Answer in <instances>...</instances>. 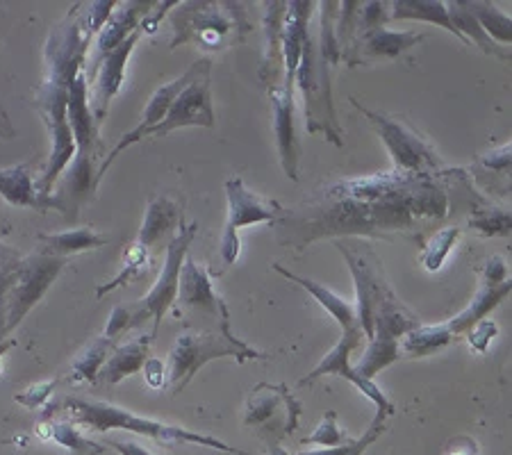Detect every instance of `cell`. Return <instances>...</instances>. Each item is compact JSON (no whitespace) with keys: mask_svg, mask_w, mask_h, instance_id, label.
Returning a JSON list of instances; mask_svg holds the SVG:
<instances>
[{"mask_svg":"<svg viewBox=\"0 0 512 455\" xmlns=\"http://www.w3.org/2000/svg\"><path fill=\"white\" fill-rule=\"evenodd\" d=\"M449 189L437 173H374L337 180L285 217L287 242L312 244L335 235H406L449 214Z\"/></svg>","mask_w":512,"mask_h":455,"instance_id":"1","label":"cell"},{"mask_svg":"<svg viewBox=\"0 0 512 455\" xmlns=\"http://www.w3.org/2000/svg\"><path fill=\"white\" fill-rule=\"evenodd\" d=\"M340 3H319V39L308 37L296 69L294 85H299L305 101V126L310 132H321L330 142L342 146V130L337 126L333 103H330V69L340 60V46L335 39V16Z\"/></svg>","mask_w":512,"mask_h":455,"instance_id":"2","label":"cell"},{"mask_svg":"<svg viewBox=\"0 0 512 455\" xmlns=\"http://www.w3.org/2000/svg\"><path fill=\"white\" fill-rule=\"evenodd\" d=\"M62 408L66 415H69L71 424H82L89 430H96V433H107V430L121 428V430H130V433L151 437V440L164 442V444H198V446H208V449H217L224 453L251 455L242 449H235V446H228L226 442H221L212 435L194 433V430L183 428V426H171V424H164V421L139 417L135 412L123 410L119 405H112L105 401L69 399L64 401Z\"/></svg>","mask_w":512,"mask_h":455,"instance_id":"3","label":"cell"},{"mask_svg":"<svg viewBox=\"0 0 512 455\" xmlns=\"http://www.w3.org/2000/svg\"><path fill=\"white\" fill-rule=\"evenodd\" d=\"M217 358H235L237 362H246L264 360L269 355L235 337L230 326L212 330H185L176 337V344L169 353L164 383L171 387L173 394L183 392L189 380L198 374V369H203L210 360Z\"/></svg>","mask_w":512,"mask_h":455,"instance_id":"4","label":"cell"},{"mask_svg":"<svg viewBox=\"0 0 512 455\" xmlns=\"http://www.w3.org/2000/svg\"><path fill=\"white\" fill-rule=\"evenodd\" d=\"M62 258L35 255L0 271V342L21 324L62 271Z\"/></svg>","mask_w":512,"mask_h":455,"instance_id":"5","label":"cell"},{"mask_svg":"<svg viewBox=\"0 0 512 455\" xmlns=\"http://www.w3.org/2000/svg\"><path fill=\"white\" fill-rule=\"evenodd\" d=\"M173 14V46L178 41H194L196 46L208 48V51H221L228 46V41L242 39L246 23H242V10L235 3H185L176 5Z\"/></svg>","mask_w":512,"mask_h":455,"instance_id":"6","label":"cell"},{"mask_svg":"<svg viewBox=\"0 0 512 455\" xmlns=\"http://www.w3.org/2000/svg\"><path fill=\"white\" fill-rule=\"evenodd\" d=\"M196 233H198V223H189V226L178 228V235L173 237L167 246V258H164L158 283L151 287V292H148L144 299H139L137 303L130 305L132 328L144 324L146 319H153L151 337L158 335L164 314H167L171 305L176 303L180 271H183V262L189 255V246H192Z\"/></svg>","mask_w":512,"mask_h":455,"instance_id":"7","label":"cell"},{"mask_svg":"<svg viewBox=\"0 0 512 455\" xmlns=\"http://www.w3.org/2000/svg\"><path fill=\"white\" fill-rule=\"evenodd\" d=\"M337 248L349 262V269L355 280V294H358V305H355V319H358V328L362 330V337L369 339L371 324H374L376 314L381 312L387 303H392L396 296L387 285L385 273L381 267V260L376 253L367 246H351L344 242H337Z\"/></svg>","mask_w":512,"mask_h":455,"instance_id":"8","label":"cell"},{"mask_svg":"<svg viewBox=\"0 0 512 455\" xmlns=\"http://www.w3.org/2000/svg\"><path fill=\"white\" fill-rule=\"evenodd\" d=\"M351 103L365 114V117L374 123L378 135H381L383 144L392 155L394 171L401 173H440V160L431 146L421 139L408 123L399 119L387 117V114L374 112L369 107H362L355 98Z\"/></svg>","mask_w":512,"mask_h":455,"instance_id":"9","label":"cell"},{"mask_svg":"<svg viewBox=\"0 0 512 455\" xmlns=\"http://www.w3.org/2000/svg\"><path fill=\"white\" fill-rule=\"evenodd\" d=\"M226 198H228V219L224 235H221L219 253L221 260L228 267L239 258V228L253 226V223H267L274 221L280 214V205L269 198H262L249 187L244 185L242 178H228L226 180Z\"/></svg>","mask_w":512,"mask_h":455,"instance_id":"10","label":"cell"},{"mask_svg":"<svg viewBox=\"0 0 512 455\" xmlns=\"http://www.w3.org/2000/svg\"><path fill=\"white\" fill-rule=\"evenodd\" d=\"M194 78L187 82V87L171 103L167 117L162 119L153 130H148L146 137H164L178 128H212L214 110L210 94V60L194 62Z\"/></svg>","mask_w":512,"mask_h":455,"instance_id":"11","label":"cell"},{"mask_svg":"<svg viewBox=\"0 0 512 455\" xmlns=\"http://www.w3.org/2000/svg\"><path fill=\"white\" fill-rule=\"evenodd\" d=\"M362 344V330L360 328H351V330H344V335L340 342H337L333 349H330L324 360H321L315 369H312V374H308L305 378H301L299 385H310L315 383L317 378L326 376V374H333V376H342L349 380L353 387H358V390L367 396V399L376 405V419L374 424H381L383 421L392 415L394 412V403L387 399V396L381 392V387H378L374 380H367L362 378L360 374H355L353 367H351V360L349 355L353 349H358Z\"/></svg>","mask_w":512,"mask_h":455,"instance_id":"12","label":"cell"},{"mask_svg":"<svg viewBox=\"0 0 512 455\" xmlns=\"http://www.w3.org/2000/svg\"><path fill=\"white\" fill-rule=\"evenodd\" d=\"M299 415L301 405L285 385L260 383L253 390L249 405H246L244 424L258 428L262 435L283 437L294 433Z\"/></svg>","mask_w":512,"mask_h":455,"instance_id":"13","label":"cell"},{"mask_svg":"<svg viewBox=\"0 0 512 455\" xmlns=\"http://www.w3.org/2000/svg\"><path fill=\"white\" fill-rule=\"evenodd\" d=\"M176 303L180 305V310L208 314V317L219 321V326H230L228 305L217 292H214L208 269H205L201 262L189 258V255L183 262V271H180Z\"/></svg>","mask_w":512,"mask_h":455,"instance_id":"14","label":"cell"},{"mask_svg":"<svg viewBox=\"0 0 512 455\" xmlns=\"http://www.w3.org/2000/svg\"><path fill=\"white\" fill-rule=\"evenodd\" d=\"M194 71H196V69H194V64H192V66H189V69L183 73V76L176 78V80H171V82H167V85H162V87L155 89V94L151 96V101H148L146 110H144V114H142V121H139L137 126L128 132V135H123L121 142H119L117 146H114V151L105 157V162L101 164V169L96 171V182L103 178V173H107V169L112 167V162L117 160V157H119L123 151H126L128 146L137 144L139 139H144V137L148 135V130H153L155 126H158V123H162V119L167 117L171 103L176 101V96L187 87V82L194 78Z\"/></svg>","mask_w":512,"mask_h":455,"instance_id":"15","label":"cell"},{"mask_svg":"<svg viewBox=\"0 0 512 455\" xmlns=\"http://www.w3.org/2000/svg\"><path fill=\"white\" fill-rule=\"evenodd\" d=\"M294 82H283L269 89L271 112H274V132L278 142L280 164L287 178L299 180V142L294 130Z\"/></svg>","mask_w":512,"mask_h":455,"instance_id":"16","label":"cell"},{"mask_svg":"<svg viewBox=\"0 0 512 455\" xmlns=\"http://www.w3.org/2000/svg\"><path fill=\"white\" fill-rule=\"evenodd\" d=\"M119 10H114L110 14V19L105 21V26L98 30V37H96V53H94V60L92 66H89V73H85L87 78V85L94 80L98 66L105 60V55H110L114 48H119L123 41H126L132 32L139 28V23H142L144 16L151 12V3H123L117 5Z\"/></svg>","mask_w":512,"mask_h":455,"instance_id":"17","label":"cell"},{"mask_svg":"<svg viewBox=\"0 0 512 455\" xmlns=\"http://www.w3.org/2000/svg\"><path fill=\"white\" fill-rule=\"evenodd\" d=\"M424 39V35L412 30H403V32H394L383 28L369 30L358 35V41L355 46H351L342 57L351 66L358 62H367V60H392V57H399L401 53H406L408 48L417 46L419 41Z\"/></svg>","mask_w":512,"mask_h":455,"instance_id":"18","label":"cell"},{"mask_svg":"<svg viewBox=\"0 0 512 455\" xmlns=\"http://www.w3.org/2000/svg\"><path fill=\"white\" fill-rule=\"evenodd\" d=\"M142 28H137L132 35L123 41L119 48H114L110 55H105V60L101 62L96 71V94H94V121L101 123L107 114V107H110V101L119 94V89L123 85V73H126V64L128 57L135 51V44L142 37Z\"/></svg>","mask_w":512,"mask_h":455,"instance_id":"19","label":"cell"},{"mask_svg":"<svg viewBox=\"0 0 512 455\" xmlns=\"http://www.w3.org/2000/svg\"><path fill=\"white\" fill-rule=\"evenodd\" d=\"M312 7L315 3H287L285 16H283V30H280V55H283L285 64V80L294 82L296 69H299L301 53L305 41H308V21L312 16Z\"/></svg>","mask_w":512,"mask_h":455,"instance_id":"20","label":"cell"},{"mask_svg":"<svg viewBox=\"0 0 512 455\" xmlns=\"http://www.w3.org/2000/svg\"><path fill=\"white\" fill-rule=\"evenodd\" d=\"M180 226H183V210H180V205L169 196H155L148 203L146 217L135 246L148 251V248L162 242L164 237L173 233V230H178Z\"/></svg>","mask_w":512,"mask_h":455,"instance_id":"21","label":"cell"},{"mask_svg":"<svg viewBox=\"0 0 512 455\" xmlns=\"http://www.w3.org/2000/svg\"><path fill=\"white\" fill-rule=\"evenodd\" d=\"M151 342H153L151 335H142L137 339H130L128 344H121L117 349H112L110 358L105 360L101 369V378L105 383L117 385L123 378L137 374V371L146 364Z\"/></svg>","mask_w":512,"mask_h":455,"instance_id":"22","label":"cell"},{"mask_svg":"<svg viewBox=\"0 0 512 455\" xmlns=\"http://www.w3.org/2000/svg\"><path fill=\"white\" fill-rule=\"evenodd\" d=\"M274 271H278L280 276H285L287 280H292V283H299L303 289H308V292L312 294V299H315L321 305V308H324L330 314V317H333L337 324L342 326V330L358 328V319H355V305H351L349 301H344L340 294L330 292L328 287L315 283V280L296 276V273L287 271L285 267H280V264H274Z\"/></svg>","mask_w":512,"mask_h":455,"instance_id":"23","label":"cell"},{"mask_svg":"<svg viewBox=\"0 0 512 455\" xmlns=\"http://www.w3.org/2000/svg\"><path fill=\"white\" fill-rule=\"evenodd\" d=\"M390 19L437 23V26L453 32V35L462 41L458 30L453 28L451 23L447 3H440V0H396V3H390ZM462 44H465V41H462Z\"/></svg>","mask_w":512,"mask_h":455,"instance_id":"24","label":"cell"},{"mask_svg":"<svg viewBox=\"0 0 512 455\" xmlns=\"http://www.w3.org/2000/svg\"><path fill=\"white\" fill-rule=\"evenodd\" d=\"M510 289H512L510 280H506V283L499 285V287H485L483 285L481 289H478V294L474 296V301L469 303V308L465 312H460L456 319L447 321V324L453 330V335L467 333L469 328L476 326L481 319H485L487 314H490L503 299H506V296L510 294Z\"/></svg>","mask_w":512,"mask_h":455,"instance_id":"25","label":"cell"},{"mask_svg":"<svg viewBox=\"0 0 512 455\" xmlns=\"http://www.w3.org/2000/svg\"><path fill=\"white\" fill-rule=\"evenodd\" d=\"M456 335L449 324H437V326H417L410 333L401 337L399 351L410 355V358H426L435 351H442L444 346H449Z\"/></svg>","mask_w":512,"mask_h":455,"instance_id":"26","label":"cell"},{"mask_svg":"<svg viewBox=\"0 0 512 455\" xmlns=\"http://www.w3.org/2000/svg\"><path fill=\"white\" fill-rule=\"evenodd\" d=\"M39 242L44 244L46 253L53 258H64V255H76L89 248H101L107 244V235L96 233L92 228L66 230L60 235H41Z\"/></svg>","mask_w":512,"mask_h":455,"instance_id":"27","label":"cell"},{"mask_svg":"<svg viewBox=\"0 0 512 455\" xmlns=\"http://www.w3.org/2000/svg\"><path fill=\"white\" fill-rule=\"evenodd\" d=\"M0 196L12 205L44 208V201H41L35 185H32V176L26 164L0 171Z\"/></svg>","mask_w":512,"mask_h":455,"instance_id":"28","label":"cell"},{"mask_svg":"<svg viewBox=\"0 0 512 455\" xmlns=\"http://www.w3.org/2000/svg\"><path fill=\"white\" fill-rule=\"evenodd\" d=\"M449 7V16H451V23L453 28L458 30V35L462 37V41L469 46L474 41L476 46H481L485 53L490 55H499L503 60H508L510 51H503L501 46L494 44V41L485 35V30L478 26V21L474 19L469 10L465 7V0H456V3H447Z\"/></svg>","mask_w":512,"mask_h":455,"instance_id":"29","label":"cell"},{"mask_svg":"<svg viewBox=\"0 0 512 455\" xmlns=\"http://www.w3.org/2000/svg\"><path fill=\"white\" fill-rule=\"evenodd\" d=\"M114 342H110L107 337H98L96 342L87 346L82 355H78V360L73 362L69 380L71 383H96L98 374H101L105 360L110 358Z\"/></svg>","mask_w":512,"mask_h":455,"instance_id":"30","label":"cell"},{"mask_svg":"<svg viewBox=\"0 0 512 455\" xmlns=\"http://www.w3.org/2000/svg\"><path fill=\"white\" fill-rule=\"evenodd\" d=\"M399 358V342H390V339H369L367 351L362 353L360 362L351 364V367L355 374H360L362 378L374 380L378 371L390 367V364H394Z\"/></svg>","mask_w":512,"mask_h":455,"instance_id":"31","label":"cell"},{"mask_svg":"<svg viewBox=\"0 0 512 455\" xmlns=\"http://www.w3.org/2000/svg\"><path fill=\"white\" fill-rule=\"evenodd\" d=\"M465 7L469 10V14L474 16L478 21V26L485 30V35L490 37L492 41L497 39L499 44H510L512 41V23H510V16L503 14L501 10H497L492 3H469L465 0Z\"/></svg>","mask_w":512,"mask_h":455,"instance_id":"32","label":"cell"},{"mask_svg":"<svg viewBox=\"0 0 512 455\" xmlns=\"http://www.w3.org/2000/svg\"><path fill=\"white\" fill-rule=\"evenodd\" d=\"M48 428H51L48 433H51L53 440L64 446L66 451H71V455H101L107 451V446L89 440V437L82 433L76 424H71V421H53Z\"/></svg>","mask_w":512,"mask_h":455,"instance_id":"33","label":"cell"},{"mask_svg":"<svg viewBox=\"0 0 512 455\" xmlns=\"http://www.w3.org/2000/svg\"><path fill=\"white\" fill-rule=\"evenodd\" d=\"M458 237H460V228H456V226L437 230V233L428 239V244L424 246V251H421V255H419V262L424 264V269L431 273L440 271L442 264L447 262L449 253L453 251V246H456Z\"/></svg>","mask_w":512,"mask_h":455,"instance_id":"34","label":"cell"},{"mask_svg":"<svg viewBox=\"0 0 512 455\" xmlns=\"http://www.w3.org/2000/svg\"><path fill=\"white\" fill-rule=\"evenodd\" d=\"M510 226H512L510 210H503V208L474 210L472 217H469V228L476 230V233L483 237L510 235Z\"/></svg>","mask_w":512,"mask_h":455,"instance_id":"35","label":"cell"},{"mask_svg":"<svg viewBox=\"0 0 512 455\" xmlns=\"http://www.w3.org/2000/svg\"><path fill=\"white\" fill-rule=\"evenodd\" d=\"M146 262H148V251H144V248H139V246H132V251L128 253V258H126V267H123V271L112 280V283L98 287L96 299H103L105 294H110V292H114V289H119L121 285L130 283L132 278H137L139 273L146 269Z\"/></svg>","mask_w":512,"mask_h":455,"instance_id":"36","label":"cell"},{"mask_svg":"<svg viewBox=\"0 0 512 455\" xmlns=\"http://www.w3.org/2000/svg\"><path fill=\"white\" fill-rule=\"evenodd\" d=\"M346 442H351V440L342 433L340 426H337V412L335 410L326 412V417L321 419V424L315 428V433L308 435L303 440V444H308V446H312V444L340 446V444H346Z\"/></svg>","mask_w":512,"mask_h":455,"instance_id":"37","label":"cell"},{"mask_svg":"<svg viewBox=\"0 0 512 455\" xmlns=\"http://www.w3.org/2000/svg\"><path fill=\"white\" fill-rule=\"evenodd\" d=\"M390 3H378V0H371V3H360L358 7V28L355 32L362 35V32L383 28L385 21L390 19Z\"/></svg>","mask_w":512,"mask_h":455,"instance_id":"38","label":"cell"},{"mask_svg":"<svg viewBox=\"0 0 512 455\" xmlns=\"http://www.w3.org/2000/svg\"><path fill=\"white\" fill-rule=\"evenodd\" d=\"M383 426L381 424H371V428L367 430L365 435H362V440H355V442H346L340 446H321V449L315 451H303V453H296V455H351L353 451H358L362 444H374V440L378 435L383 433Z\"/></svg>","mask_w":512,"mask_h":455,"instance_id":"39","label":"cell"},{"mask_svg":"<svg viewBox=\"0 0 512 455\" xmlns=\"http://www.w3.org/2000/svg\"><path fill=\"white\" fill-rule=\"evenodd\" d=\"M114 7H117V3H112V0H98V3L87 5V10L82 12L85 14V21L82 23H85V30L89 37L105 26V21L110 19V14L114 12Z\"/></svg>","mask_w":512,"mask_h":455,"instance_id":"40","label":"cell"},{"mask_svg":"<svg viewBox=\"0 0 512 455\" xmlns=\"http://www.w3.org/2000/svg\"><path fill=\"white\" fill-rule=\"evenodd\" d=\"M130 328H132V308L130 305H117V308L112 310L110 319H107V328L103 337L110 339V342H117V337Z\"/></svg>","mask_w":512,"mask_h":455,"instance_id":"41","label":"cell"},{"mask_svg":"<svg viewBox=\"0 0 512 455\" xmlns=\"http://www.w3.org/2000/svg\"><path fill=\"white\" fill-rule=\"evenodd\" d=\"M499 333L497 324L492 319H481L476 326H472L467 330V339L472 344V349H476L478 353H485L487 346H490V339Z\"/></svg>","mask_w":512,"mask_h":455,"instance_id":"42","label":"cell"},{"mask_svg":"<svg viewBox=\"0 0 512 455\" xmlns=\"http://www.w3.org/2000/svg\"><path fill=\"white\" fill-rule=\"evenodd\" d=\"M53 387H55V380H46V383H39L35 387H28L26 392L16 396V403L26 405V408H30V410H37V408H41V405L48 401V396H51Z\"/></svg>","mask_w":512,"mask_h":455,"instance_id":"43","label":"cell"},{"mask_svg":"<svg viewBox=\"0 0 512 455\" xmlns=\"http://www.w3.org/2000/svg\"><path fill=\"white\" fill-rule=\"evenodd\" d=\"M512 146L510 142L503 144L499 148H494V151H487L481 157V164L485 169L490 171H497V173H508L510 171V162H512Z\"/></svg>","mask_w":512,"mask_h":455,"instance_id":"44","label":"cell"},{"mask_svg":"<svg viewBox=\"0 0 512 455\" xmlns=\"http://www.w3.org/2000/svg\"><path fill=\"white\" fill-rule=\"evenodd\" d=\"M508 278V269H506V262H503V258H499V255H494V258H490L485 262L483 267V285L485 287H499L506 283Z\"/></svg>","mask_w":512,"mask_h":455,"instance_id":"45","label":"cell"},{"mask_svg":"<svg viewBox=\"0 0 512 455\" xmlns=\"http://www.w3.org/2000/svg\"><path fill=\"white\" fill-rule=\"evenodd\" d=\"M144 374H146L148 385L155 387V390H160V387L164 385V369H162L160 360H146Z\"/></svg>","mask_w":512,"mask_h":455,"instance_id":"46","label":"cell"},{"mask_svg":"<svg viewBox=\"0 0 512 455\" xmlns=\"http://www.w3.org/2000/svg\"><path fill=\"white\" fill-rule=\"evenodd\" d=\"M444 455H478V446L469 437H458L449 444V449Z\"/></svg>","mask_w":512,"mask_h":455,"instance_id":"47","label":"cell"},{"mask_svg":"<svg viewBox=\"0 0 512 455\" xmlns=\"http://www.w3.org/2000/svg\"><path fill=\"white\" fill-rule=\"evenodd\" d=\"M107 446L114 451H119L121 455H153L148 449H144V446H139L135 442H117V440H110L107 442Z\"/></svg>","mask_w":512,"mask_h":455,"instance_id":"48","label":"cell"},{"mask_svg":"<svg viewBox=\"0 0 512 455\" xmlns=\"http://www.w3.org/2000/svg\"><path fill=\"white\" fill-rule=\"evenodd\" d=\"M269 455H287V451L280 449L278 444H269Z\"/></svg>","mask_w":512,"mask_h":455,"instance_id":"49","label":"cell"},{"mask_svg":"<svg viewBox=\"0 0 512 455\" xmlns=\"http://www.w3.org/2000/svg\"><path fill=\"white\" fill-rule=\"evenodd\" d=\"M12 346H14V342H0V358H3V355L12 349Z\"/></svg>","mask_w":512,"mask_h":455,"instance_id":"50","label":"cell"},{"mask_svg":"<svg viewBox=\"0 0 512 455\" xmlns=\"http://www.w3.org/2000/svg\"><path fill=\"white\" fill-rule=\"evenodd\" d=\"M369 446H371V442H369V444H362V446H360V449H358V451H353L351 455H362V453H365V451L369 449Z\"/></svg>","mask_w":512,"mask_h":455,"instance_id":"51","label":"cell"}]
</instances>
